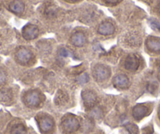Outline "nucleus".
<instances>
[{"label": "nucleus", "mask_w": 160, "mask_h": 134, "mask_svg": "<svg viewBox=\"0 0 160 134\" xmlns=\"http://www.w3.org/2000/svg\"><path fill=\"white\" fill-rule=\"evenodd\" d=\"M82 97L86 108L92 109L95 107V104H97V101H98V97L94 92L90 89H86L82 91Z\"/></svg>", "instance_id": "nucleus-5"}, {"label": "nucleus", "mask_w": 160, "mask_h": 134, "mask_svg": "<svg viewBox=\"0 0 160 134\" xmlns=\"http://www.w3.org/2000/svg\"><path fill=\"white\" fill-rule=\"evenodd\" d=\"M24 103L28 107H37L42 102V96L38 90H29L24 95Z\"/></svg>", "instance_id": "nucleus-2"}, {"label": "nucleus", "mask_w": 160, "mask_h": 134, "mask_svg": "<svg viewBox=\"0 0 160 134\" xmlns=\"http://www.w3.org/2000/svg\"><path fill=\"white\" fill-rule=\"evenodd\" d=\"M6 81H7V75L4 71L0 69V86L5 84Z\"/></svg>", "instance_id": "nucleus-21"}, {"label": "nucleus", "mask_w": 160, "mask_h": 134, "mask_svg": "<svg viewBox=\"0 0 160 134\" xmlns=\"http://www.w3.org/2000/svg\"><path fill=\"white\" fill-rule=\"evenodd\" d=\"M148 108L143 104H138L133 109V116L136 120L142 119L148 115Z\"/></svg>", "instance_id": "nucleus-12"}, {"label": "nucleus", "mask_w": 160, "mask_h": 134, "mask_svg": "<svg viewBox=\"0 0 160 134\" xmlns=\"http://www.w3.org/2000/svg\"><path fill=\"white\" fill-rule=\"evenodd\" d=\"M38 128L43 133H49L52 132L54 128V121L53 118L47 115H42L37 118Z\"/></svg>", "instance_id": "nucleus-3"}, {"label": "nucleus", "mask_w": 160, "mask_h": 134, "mask_svg": "<svg viewBox=\"0 0 160 134\" xmlns=\"http://www.w3.org/2000/svg\"><path fill=\"white\" fill-rule=\"evenodd\" d=\"M146 46L150 51H160V38L157 37H149L146 41Z\"/></svg>", "instance_id": "nucleus-13"}, {"label": "nucleus", "mask_w": 160, "mask_h": 134, "mask_svg": "<svg viewBox=\"0 0 160 134\" xmlns=\"http://www.w3.org/2000/svg\"><path fill=\"white\" fill-rule=\"evenodd\" d=\"M158 13H160V3H159V5H158Z\"/></svg>", "instance_id": "nucleus-25"}, {"label": "nucleus", "mask_w": 160, "mask_h": 134, "mask_svg": "<svg viewBox=\"0 0 160 134\" xmlns=\"http://www.w3.org/2000/svg\"><path fill=\"white\" fill-rule=\"evenodd\" d=\"M12 100V93L9 89H2L0 90V101L3 103H7Z\"/></svg>", "instance_id": "nucleus-15"}, {"label": "nucleus", "mask_w": 160, "mask_h": 134, "mask_svg": "<svg viewBox=\"0 0 160 134\" xmlns=\"http://www.w3.org/2000/svg\"><path fill=\"white\" fill-rule=\"evenodd\" d=\"M90 115L94 118H101L103 115V111L101 107H93L91 109Z\"/></svg>", "instance_id": "nucleus-19"}, {"label": "nucleus", "mask_w": 160, "mask_h": 134, "mask_svg": "<svg viewBox=\"0 0 160 134\" xmlns=\"http://www.w3.org/2000/svg\"><path fill=\"white\" fill-rule=\"evenodd\" d=\"M11 134H27V129L22 124H16L12 127Z\"/></svg>", "instance_id": "nucleus-17"}, {"label": "nucleus", "mask_w": 160, "mask_h": 134, "mask_svg": "<svg viewBox=\"0 0 160 134\" xmlns=\"http://www.w3.org/2000/svg\"><path fill=\"white\" fill-rule=\"evenodd\" d=\"M70 1H72V2H76L78 0H70Z\"/></svg>", "instance_id": "nucleus-26"}, {"label": "nucleus", "mask_w": 160, "mask_h": 134, "mask_svg": "<svg viewBox=\"0 0 160 134\" xmlns=\"http://www.w3.org/2000/svg\"><path fill=\"white\" fill-rule=\"evenodd\" d=\"M77 81L80 83V84H84V83L87 82L89 81V76L87 74H82L77 78Z\"/></svg>", "instance_id": "nucleus-20"}, {"label": "nucleus", "mask_w": 160, "mask_h": 134, "mask_svg": "<svg viewBox=\"0 0 160 134\" xmlns=\"http://www.w3.org/2000/svg\"><path fill=\"white\" fill-rule=\"evenodd\" d=\"M151 26H152V27L154 29V30L159 31L160 32V24H158L157 21H151Z\"/></svg>", "instance_id": "nucleus-23"}, {"label": "nucleus", "mask_w": 160, "mask_h": 134, "mask_svg": "<svg viewBox=\"0 0 160 134\" xmlns=\"http://www.w3.org/2000/svg\"><path fill=\"white\" fill-rule=\"evenodd\" d=\"M125 129L127 132V134H138V128L136 125L133 123H128L125 126Z\"/></svg>", "instance_id": "nucleus-18"}, {"label": "nucleus", "mask_w": 160, "mask_h": 134, "mask_svg": "<svg viewBox=\"0 0 160 134\" xmlns=\"http://www.w3.org/2000/svg\"><path fill=\"white\" fill-rule=\"evenodd\" d=\"M93 75L98 82H104L111 75V71L104 64H97L93 71Z\"/></svg>", "instance_id": "nucleus-4"}, {"label": "nucleus", "mask_w": 160, "mask_h": 134, "mask_svg": "<svg viewBox=\"0 0 160 134\" xmlns=\"http://www.w3.org/2000/svg\"><path fill=\"white\" fill-rule=\"evenodd\" d=\"M33 55H32V52L28 49L24 48V47H21L19 50L17 51L16 53V60L19 64L25 65L28 64L29 62H31Z\"/></svg>", "instance_id": "nucleus-6"}, {"label": "nucleus", "mask_w": 160, "mask_h": 134, "mask_svg": "<svg viewBox=\"0 0 160 134\" xmlns=\"http://www.w3.org/2000/svg\"><path fill=\"white\" fill-rule=\"evenodd\" d=\"M115 26L109 21L101 23L98 27V33L102 35H111L115 32Z\"/></svg>", "instance_id": "nucleus-11"}, {"label": "nucleus", "mask_w": 160, "mask_h": 134, "mask_svg": "<svg viewBox=\"0 0 160 134\" xmlns=\"http://www.w3.org/2000/svg\"><path fill=\"white\" fill-rule=\"evenodd\" d=\"M108 4H116L119 2V0H104Z\"/></svg>", "instance_id": "nucleus-24"}, {"label": "nucleus", "mask_w": 160, "mask_h": 134, "mask_svg": "<svg viewBox=\"0 0 160 134\" xmlns=\"http://www.w3.org/2000/svg\"><path fill=\"white\" fill-rule=\"evenodd\" d=\"M60 54H61V56L64 57L72 56V53H71L68 50H67V49H64V48L61 49V50H60Z\"/></svg>", "instance_id": "nucleus-22"}, {"label": "nucleus", "mask_w": 160, "mask_h": 134, "mask_svg": "<svg viewBox=\"0 0 160 134\" xmlns=\"http://www.w3.org/2000/svg\"><path fill=\"white\" fill-rule=\"evenodd\" d=\"M9 9L10 11L16 14H21L24 10V4L20 0H13V2L10 3Z\"/></svg>", "instance_id": "nucleus-14"}, {"label": "nucleus", "mask_w": 160, "mask_h": 134, "mask_svg": "<svg viewBox=\"0 0 160 134\" xmlns=\"http://www.w3.org/2000/svg\"><path fill=\"white\" fill-rule=\"evenodd\" d=\"M68 101V96L65 93H64L63 91L60 90L58 93H57V96L55 97V103H56L58 105H63V104H65Z\"/></svg>", "instance_id": "nucleus-16"}, {"label": "nucleus", "mask_w": 160, "mask_h": 134, "mask_svg": "<svg viewBox=\"0 0 160 134\" xmlns=\"http://www.w3.org/2000/svg\"><path fill=\"white\" fill-rule=\"evenodd\" d=\"M71 42L72 44L77 47H82L87 42V38L84 33L81 32H75L71 37Z\"/></svg>", "instance_id": "nucleus-10"}, {"label": "nucleus", "mask_w": 160, "mask_h": 134, "mask_svg": "<svg viewBox=\"0 0 160 134\" xmlns=\"http://www.w3.org/2000/svg\"><path fill=\"white\" fill-rule=\"evenodd\" d=\"M61 128L65 133L72 134L79 129L80 122L75 115H68L62 119Z\"/></svg>", "instance_id": "nucleus-1"}, {"label": "nucleus", "mask_w": 160, "mask_h": 134, "mask_svg": "<svg viewBox=\"0 0 160 134\" xmlns=\"http://www.w3.org/2000/svg\"><path fill=\"white\" fill-rule=\"evenodd\" d=\"M159 115H160V112H159Z\"/></svg>", "instance_id": "nucleus-27"}, {"label": "nucleus", "mask_w": 160, "mask_h": 134, "mask_svg": "<svg viewBox=\"0 0 160 134\" xmlns=\"http://www.w3.org/2000/svg\"><path fill=\"white\" fill-rule=\"evenodd\" d=\"M38 33H39L38 28L34 24H27L23 27L22 35L26 40L35 39L38 37Z\"/></svg>", "instance_id": "nucleus-8"}, {"label": "nucleus", "mask_w": 160, "mask_h": 134, "mask_svg": "<svg viewBox=\"0 0 160 134\" xmlns=\"http://www.w3.org/2000/svg\"><path fill=\"white\" fill-rule=\"evenodd\" d=\"M140 66V59L136 54H130L127 57L124 61V67L127 70L134 72Z\"/></svg>", "instance_id": "nucleus-7"}, {"label": "nucleus", "mask_w": 160, "mask_h": 134, "mask_svg": "<svg viewBox=\"0 0 160 134\" xmlns=\"http://www.w3.org/2000/svg\"><path fill=\"white\" fill-rule=\"evenodd\" d=\"M113 85L117 89H128L130 86V80L127 75H118L113 78Z\"/></svg>", "instance_id": "nucleus-9"}]
</instances>
